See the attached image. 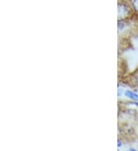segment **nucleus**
<instances>
[{
	"mask_svg": "<svg viewBox=\"0 0 138 151\" xmlns=\"http://www.w3.org/2000/svg\"><path fill=\"white\" fill-rule=\"evenodd\" d=\"M131 8L125 3L118 4V17L120 19H123L131 15Z\"/></svg>",
	"mask_w": 138,
	"mask_h": 151,
	"instance_id": "1",
	"label": "nucleus"
},
{
	"mask_svg": "<svg viewBox=\"0 0 138 151\" xmlns=\"http://www.w3.org/2000/svg\"><path fill=\"white\" fill-rule=\"evenodd\" d=\"M124 95L127 96V98H129L130 99L133 100L134 101H138V93L137 92H132L131 90H126L124 92Z\"/></svg>",
	"mask_w": 138,
	"mask_h": 151,
	"instance_id": "2",
	"label": "nucleus"
},
{
	"mask_svg": "<svg viewBox=\"0 0 138 151\" xmlns=\"http://www.w3.org/2000/svg\"><path fill=\"white\" fill-rule=\"evenodd\" d=\"M131 7L133 10L138 13V0H132L131 1Z\"/></svg>",
	"mask_w": 138,
	"mask_h": 151,
	"instance_id": "3",
	"label": "nucleus"
},
{
	"mask_svg": "<svg viewBox=\"0 0 138 151\" xmlns=\"http://www.w3.org/2000/svg\"><path fill=\"white\" fill-rule=\"evenodd\" d=\"M123 27H124V24L123 23V22H121V21H119V22H118V28L121 30Z\"/></svg>",
	"mask_w": 138,
	"mask_h": 151,
	"instance_id": "4",
	"label": "nucleus"
},
{
	"mask_svg": "<svg viewBox=\"0 0 138 151\" xmlns=\"http://www.w3.org/2000/svg\"><path fill=\"white\" fill-rule=\"evenodd\" d=\"M134 81H135V84H136L137 86L138 87V73L136 74V76H135Z\"/></svg>",
	"mask_w": 138,
	"mask_h": 151,
	"instance_id": "5",
	"label": "nucleus"
},
{
	"mask_svg": "<svg viewBox=\"0 0 138 151\" xmlns=\"http://www.w3.org/2000/svg\"><path fill=\"white\" fill-rule=\"evenodd\" d=\"M118 147H120V146H121V142H120V140H118Z\"/></svg>",
	"mask_w": 138,
	"mask_h": 151,
	"instance_id": "6",
	"label": "nucleus"
},
{
	"mask_svg": "<svg viewBox=\"0 0 138 151\" xmlns=\"http://www.w3.org/2000/svg\"><path fill=\"white\" fill-rule=\"evenodd\" d=\"M118 90H119V92H118V96H120V95H121V93H122V91H121V89H118Z\"/></svg>",
	"mask_w": 138,
	"mask_h": 151,
	"instance_id": "7",
	"label": "nucleus"
},
{
	"mask_svg": "<svg viewBox=\"0 0 138 151\" xmlns=\"http://www.w3.org/2000/svg\"><path fill=\"white\" fill-rule=\"evenodd\" d=\"M134 104H135V105H136L137 107V109H138V101H135Z\"/></svg>",
	"mask_w": 138,
	"mask_h": 151,
	"instance_id": "8",
	"label": "nucleus"
}]
</instances>
